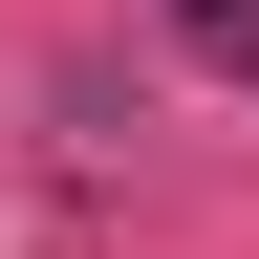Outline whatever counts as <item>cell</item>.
<instances>
[{
    "label": "cell",
    "instance_id": "1",
    "mask_svg": "<svg viewBox=\"0 0 259 259\" xmlns=\"http://www.w3.org/2000/svg\"><path fill=\"white\" fill-rule=\"evenodd\" d=\"M194 22H238V0H194Z\"/></svg>",
    "mask_w": 259,
    "mask_h": 259
}]
</instances>
